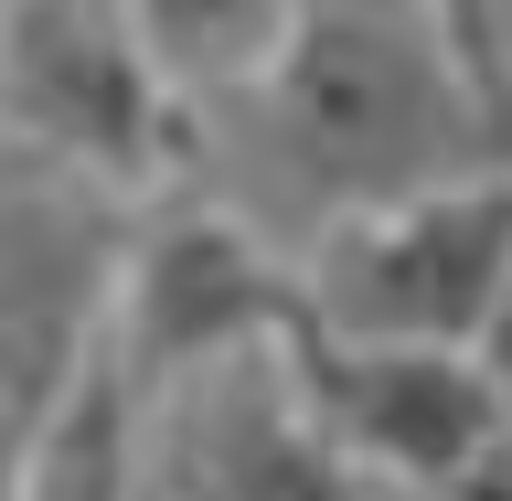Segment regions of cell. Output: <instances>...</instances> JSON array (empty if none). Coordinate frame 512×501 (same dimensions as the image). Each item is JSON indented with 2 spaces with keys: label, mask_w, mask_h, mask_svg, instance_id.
Returning a JSON list of instances; mask_svg holds the SVG:
<instances>
[{
  "label": "cell",
  "mask_w": 512,
  "mask_h": 501,
  "mask_svg": "<svg viewBox=\"0 0 512 501\" xmlns=\"http://www.w3.org/2000/svg\"><path fill=\"white\" fill-rule=\"evenodd\" d=\"M470 363L491 374V395H502V427H512V288H502V310H491V331H480Z\"/></svg>",
  "instance_id": "10"
},
{
  "label": "cell",
  "mask_w": 512,
  "mask_h": 501,
  "mask_svg": "<svg viewBox=\"0 0 512 501\" xmlns=\"http://www.w3.org/2000/svg\"><path fill=\"white\" fill-rule=\"evenodd\" d=\"M502 160V86L459 54L438 0H299V32L256 86L182 107L171 182L310 256L331 224Z\"/></svg>",
  "instance_id": "1"
},
{
  "label": "cell",
  "mask_w": 512,
  "mask_h": 501,
  "mask_svg": "<svg viewBox=\"0 0 512 501\" xmlns=\"http://www.w3.org/2000/svg\"><path fill=\"white\" fill-rule=\"evenodd\" d=\"M299 256L267 246L246 214H224L214 192L160 182L128 203L118 235V278H107V363L128 374V395L235 363V352H278L299 342Z\"/></svg>",
  "instance_id": "2"
},
{
  "label": "cell",
  "mask_w": 512,
  "mask_h": 501,
  "mask_svg": "<svg viewBox=\"0 0 512 501\" xmlns=\"http://www.w3.org/2000/svg\"><path fill=\"white\" fill-rule=\"evenodd\" d=\"M139 54L160 64L171 107H214V96L256 86L278 43L299 32V0H118Z\"/></svg>",
  "instance_id": "8"
},
{
  "label": "cell",
  "mask_w": 512,
  "mask_h": 501,
  "mask_svg": "<svg viewBox=\"0 0 512 501\" xmlns=\"http://www.w3.org/2000/svg\"><path fill=\"white\" fill-rule=\"evenodd\" d=\"M139 491L150 501H374L299 395V363L235 352L139 395Z\"/></svg>",
  "instance_id": "7"
},
{
  "label": "cell",
  "mask_w": 512,
  "mask_h": 501,
  "mask_svg": "<svg viewBox=\"0 0 512 501\" xmlns=\"http://www.w3.org/2000/svg\"><path fill=\"white\" fill-rule=\"evenodd\" d=\"M438 22L459 32V54L491 75V54H502V0H438ZM491 86H502V75H491Z\"/></svg>",
  "instance_id": "9"
},
{
  "label": "cell",
  "mask_w": 512,
  "mask_h": 501,
  "mask_svg": "<svg viewBox=\"0 0 512 501\" xmlns=\"http://www.w3.org/2000/svg\"><path fill=\"white\" fill-rule=\"evenodd\" d=\"M502 288H512V160L331 224V235L299 256V299H310L299 331L480 352Z\"/></svg>",
  "instance_id": "3"
},
{
  "label": "cell",
  "mask_w": 512,
  "mask_h": 501,
  "mask_svg": "<svg viewBox=\"0 0 512 501\" xmlns=\"http://www.w3.org/2000/svg\"><path fill=\"white\" fill-rule=\"evenodd\" d=\"M0 139L139 203L171 182L182 107L118 0H0Z\"/></svg>",
  "instance_id": "5"
},
{
  "label": "cell",
  "mask_w": 512,
  "mask_h": 501,
  "mask_svg": "<svg viewBox=\"0 0 512 501\" xmlns=\"http://www.w3.org/2000/svg\"><path fill=\"white\" fill-rule=\"evenodd\" d=\"M299 395L331 427L363 491H427V501H512V427L502 395L470 352H416V342H288Z\"/></svg>",
  "instance_id": "6"
},
{
  "label": "cell",
  "mask_w": 512,
  "mask_h": 501,
  "mask_svg": "<svg viewBox=\"0 0 512 501\" xmlns=\"http://www.w3.org/2000/svg\"><path fill=\"white\" fill-rule=\"evenodd\" d=\"M374 501H427V491H374Z\"/></svg>",
  "instance_id": "11"
},
{
  "label": "cell",
  "mask_w": 512,
  "mask_h": 501,
  "mask_svg": "<svg viewBox=\"0 0 512 501\" xmlns=\"http://www.w3.org/2000/svg\"><path fill=\"white\" fill-rule=\"evenodd\" d=\"M118 235H128L118 192L0 139V501H22V470L54 427V406L107 352Z\"/></svg>",
  "instance_id": "4"
}]
</instances>
